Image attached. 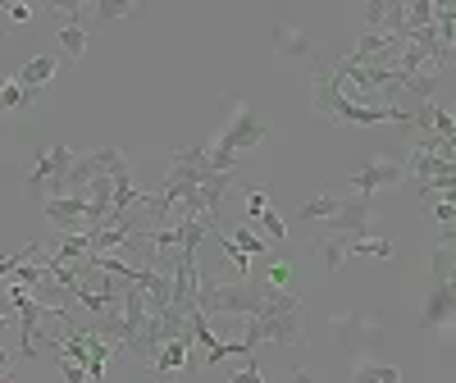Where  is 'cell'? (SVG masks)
I'll return each instance as SVG.
<instances>
[{
	"label": "cell",
	"instance_id": "obj_1",
	"mask_svg": "<svg viewBox=\"0 0 456 383\" xmlns=\"http://www.w3.org/2000/svg\"><path fill=\"white\" fill-rule=\"evenodd\" d=\"M270 124L242 101V96H224V128L206 142V174H233L247 151L265 146Z\"/></svg>",
	"mask_w": 456,
	"mask_h": 383
},
{
	"label": "cell",
	"instance_id": "obj_2",
	"mask_svg": "<svg viewBox=\"0 0 456 383\" xmlns=\"http://www.w3.org/2000/svg\"><path fill=\"white\" fill-rule=\"evenodd\" d=\"M73 146H64V142H55V146H42L32 156V169H28V178H23V187H28V197L42 206L46 197H60V187H64V174L73 169Z\"/></svg>",
	"mask_w": 456,
	"mask_h": 383
},
{
	"label": "cell",
	"instance_id": "obj_3",
	"mask_svg": "<svg viewBox=\"0 0 456 383\" xmlns=\"http://www.w3.org/2000/svg\"><path fill=\"white\" fill-rule=\"evenodd\" d=\"M333 338H338V347L347 352L352 361H374L370 352L384 347V324H379L374 315H333Z\"/></svg>",
	"mask_w": 456,
	"mask_h": 383
},
{
	"label": "cell",
	"instance_id": "obj_4",
	"mask_svg": "<svg viewBox=\"0 0 456 383\" xmlns=\"http://www.w3.org/2000/svg\"><path fill=\"white\" fill-rule=\"evenodd\" d=\"M406 160H388V156H374V160H365L352 178H347V187L356 192V197H374V192H388V187H402L406 183Z\"/></svg>",
	"mask_w": 456,
	"mask_h": 383
},
{
	"label": "cell",
	"instance_id": "obj_5",
	"mask_svg": "<svg viewBox=\"0 0 456 383\" xmlns=\"http://www.w3.org/2000/svg\"><path fill=\"white\" fill-rule=\"evenodd\" d=\"M420 329L425 333H438V338H456V288L452 283H438L425 301V315H420Z\"/></svg>",
	"mask_w": 456,
	"mask_h": 383
},
{
	"label": "cell",
	"instance_id": "obj_6",
	"mask_svg": "<svg viewBox=\"0 0 456 383\" xmlns=\"http://www.w3.org/2000/svg\"><path fill=\"white\" fill-rule=\"evenodd\" d=\"M370 210H374V197H342L338 215L329 219L324 233H342V238H370Z\"/></svg>",
	"mask_w": 456,
	"mask_h": 383
},
{
	"label": "cell",
	"instance_id": "obj_7",
	"mask_svg": "<svg viewBox=\"0 0 456 383\" xmlns=\"http://www.w3.org/2000/svg\"><path fill=\"white\" fill-rule=\"evenodd\" d=\"M361 23H365V32L402 37L406 32V5L402 0H374V5H361Z\"/></svg>",
	"mask_w": 456,
	"mask_h": 383
},
{
	"label": "cell",
	"instance_id": "obj_8",
	"mask_svg": "<svg viewBox=\"0 0 456 383\" xmlns=\"http://www.w3.org/2000/svg\"><path fill=\"white\" fill-rule=\"evenodd\" d=\"M169 187H201L206 183V142L192 151H174L169 156Z\"/></svg>",
	"mask_w": 456,
	"mask_h": 383
},
{
	"label": "cell",
	"instance_id": "obj_9",
	"mask_svg": "<svg viewBox=\"0 0 456 383\" xmlns=\"http://www.w3.org/2000/svg\"><path fill=\"white\" fill-rule=\"evenodd\" d=\"M274 55H279V60H306V64L320 60L315 37L301 32V28H292V23H274Z\"/></svg>",
	"mask_w": 456,
	"mask_h": 383
},
{
	"label": "cell",
	"instance_id": "obj_10",
	"mask_svg": "<svg viewBox=\"0 0 456 383\" xmlns=\"http://www.w3.org/2000/svg\"><path fill=\"white\" fill-rule=\"evenodd\" d=\"M60 64H64V60H55V55H32V60L14 73V83H19L23 92H32V96H42V87L60 73Z\"/></svg>",
	"mask_w": 456,
	"mask_h": 383
},
{
	"label": "cell",
	"instance_id": "obj_11",
	"mask_svg": "<svg viewBox=\"0 0 456 383\" xmlns=\"http://www.w3.org/2000/svg\"><path fill=\"white\" fill-rule=\"evenodd\" d=\"M92 46V32L83 23H60V60L64 64H78Z\"/></svg>",
	"mask_w": 456,
	"mask_h": 383
},
{
	"label": "cell",
	"instance_id": "obj_12",
	"mask_svg": "<svg viewBox=\"0 0 456 383\" xmlns=\"http://www.w3.org/2000/svg\"><path fill=\"white\" fill-rule=\"evenodd\" d=\"M315 251H320V260H324V270L338 274L342 265H347V256H352V238H342V233H320V238H315Z\"/></svg>",
	"mask_w": 456,
	"mask_h": 383
},
{
	"label": "cell",
	"instance_id": "obj_13",
	"mask_svg": "<svg viewBox=\"0 0 456 383\" xmlns=\"http://www.w3.org/2000/svg\"><path fill=\"white\" fill-rule=\"evenodd\" d=\"M133 14V0H101V5H92V19L105 28V23H119Z\"/></svg>",
	"mask_w": 456,
	"mask_h": 383
},
{
	"label": "cell",
	"instance_id": "obj_14",
	"mask_svg": "<svg viewBox=\"0 0 456 383\" xmlns=\"http://www.w3.org/2000/svg\"><path fill=\"white\" fill-rule=\"evenodd\" d=\"M338 206H342V197H333V192H324V197H315V201H306L301 206V219H333L338 215Z\"/></svg>",
	"mask_w": 456,
	"mask_h": 383
},
{
	"label": "cell",
	"instance_id": "obj_15",
	"mask_svg": "<svg viewBox=\"0 0 456 383\" xmlns=\"http://www.w3.org/2000/svg\"><path fill=\"white\" fill-rule=\"evenodd\" d=\"M434 23V0H411L406 5V32H415V28H429ZM402 32V37H406Z\"/></svg>",
	"mask_w": 456,
	"mask_h": 383
},
{
	"label": "cell",
	"instance_id": "obj_16",
	"mask_svg": "<svg viewBox=\"0 0 456 383\" xmlns=\"http://www.w3.org/2000/svg\"><path fill=\"white\" fill-rule=\"evenodd\" d=\"M352 256H374V260H393V242H384V238H352Z\"/></svg>",
	"mask_w": 456,
	"mask_h": 383
},
{
	"label": "cell",
	"instance_id": "obj_17",
	"mask_svg": "<svg viewBox=\"0 0 456 383\" xmlns=\"http://www.w3.org/2000/svg\"><path fill=\"white\" fill-rule=\"evenodd\" d=\"M37 256H42V242H28V247L14 251V256H0V279H10L19 265H28V260H37Z\"/></svg>",
	"mask_w": 456,
	"mask_h": 383
},
{
	"label": "cell",
	"instance_id": "obj_18",
	"mask_svg": "<svg viewBox=\"0 0 456 383\" xmlns=\"http://www.w3.org/2000/svg\"><path fill=\"white\" fill-rule=\"evenodd\" d=\"M260 228H265V238H270V247H279V242L288 238V224H283V215H279L274 206L260 215Z\"/></svg>",
	"mask_w": 456,
	"mask_h": 383
},
{
	"label": "cell",
	"instance_id": "obj_19",
	"mask_svg": "<svg viewBox=\"0 0 456 383\" xmlns=\"http://www.w3.org/2000/svg\"><path fill=\"white\" fill-rule=\"evenodd\" d=\"M265 210H270V187H247V224H260Z\"/></svg>",
	"mask_w": 456,
	"mask_h": 383
},
{
	"label": "cell",
	"instance_id": "obj_20",
	"mask_svg": "<svg viewBox=\"0 0 456 383\" xmlns=\"http://www.w3.org/2000/svg\"><path fill=\"white\" fill-rule=\"evenodd\" d=\"M452 265H456V247H434V260H429V270H434V279L438 283H447V274H452Z\"/></svg>",
	"mask_w": 456,
	"mask_h": 383
},
{
	"label": "cell",
	"instance_id": "obj_21",
	"mask_svg": "<svg viewBox=\"0 0 456 383\" xmlns=\"http://www.w3.org/2000/svg\"><path fill=\"white\" fill-rule=\"evenodd\" d=\"M219 247H224V256L233 260V270H238V279H251V256L233 242V238H219Z\"/></svg>",
	"mask_w": 456,
	"mask_h": 383
},
{
	"label": "cell",
	"instance_id": "obj_22",
	"mask_svg": "<svg viewBox=\"0 0 456 383\" xmlns=\"http://www.w3.org/2000/svg\"><path fill=\"white\" fill-rule=\"evenodd\" d=\"M233 242H238L247 256H265V251H270V242L251 233V224H242V228H238V233H233Z\"/></svg>",
	"mask_w": 456,
	"mask_h": 383
},
{
	"label": "cell",
	"instance_id": "obj_23",
	"mask_svg": "<svg viewBox=\"0 0 456 383\" xmlns=\"http://www.w3.org/2000/svg\"><path fill=\"white\" fill-rule=\"evenodd\" d=\"M228 383H270V374H265V370L256 365V356H247V365H242L233 379H228Z\"/></svg>",
	"mask_w": 456,
	"mask_h": 383
},
{
	"label": "cell",
	"instance_id": "obj_24",
	"mask_svg": "<svg viewBox=\"0 0 456 383\" xmlns=\"http://www.w3.org/2000/svg\"><path fill=\"white\" fill-rule=\"evenodd\" d=\"M0 10H5V14L14 19L10 28H23V23L32 19V5H23V0H14V5H10V0H0Z\"/></svg>",
	"mask_w": 456,
	"mask_h": 383
},
{
	"label": "cell",
	"instance_id": "obj_25",
	"mask_svg": "<svg viewBox=\"0 0 456 383\" xmlns=\"http://www.w3.org/2000/svg\"><path fill=\"white\" fill-rule=\"evenodd\" d=\"M265 279H270L274 288H288V279H292V265H288V260H274L270 270H265Z\"/></svg>",
	"mask_w": 456,
	"mask_h": 383
},
{
	"label": "cell",
	"instance_id": "obj_26",
	"mask_svg": "<svg viewBox=\"0 0 456 383\" xmlns=\"http://www.w3.org/2000/svg\"><path fill=\"white\" fill-rule=\"evenodd\" d=\"M55 361H60V356H55ZM60 374H64V383H87V370L73 365V361H60Z\"/></svg>",
	"mask_w": 456,
	"mask_h": 383
},
{
	"label": "cell",
	"instance_id": "obj_27",
	"mask_svg": "<svg viewBox=\"0 0 456 383\" xmlns=\"http://www.w3.org/2000/svg\"><path fill=\"white\" fill-rule=\"evenodd\" d=\"M10 320H19V315H5V311H0V347L10 342Z\"/></svg>",
	"mask_w": 456,
	"mask_h": 383
},
{
	"label": "cell",
	"instance_id": "obj_28",
	"mask_svg": "<svg viewBox=\"0 0 456 383\" xmlns=\"http://www.w3.org/2000/svg\"><path fill=\"white\" fill-rule=\"evenodd\" d=\"M292 383H315V374H311V370H301V365H297V370H292Z\"/></svg>",
	"mask_w": 456,
	"mask_h": 383
}]
</instances>
